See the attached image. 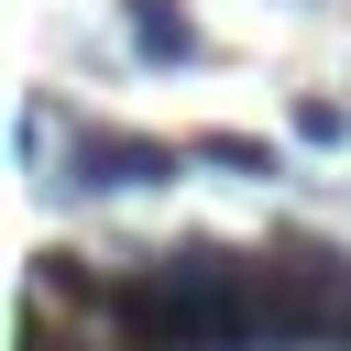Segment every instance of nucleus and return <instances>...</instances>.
<instances>
[{
  "instance_id": "obj_1",
  "label": "nucleus",
  "mask_w": 351,
  "mask_h": 351,
  "mask_svg": "<svg viewBox=\"0 0 351 351\" xmlns=\"http://www.w3.org/2000/svg\"><path fill=\"white\" fill-rule=\"evenodd\" d=\"M197 154L186 143H165V132H110V121H88L77 132V154H66V186H99V197H121V186H165V176H186Z\"/></svg>"
},
{
  "instance_id": "obj_2",
  "label": "nucleus",
  "mask_w": 351,
  "mask_h": 351,
  "mask_svg": "<svg viewBox=\"0 0 351 351\" xmlns=\"http://www.w3.org/2000/svg\"><path fill=\"white\" fill-rule=\"evenodd\" d=\"M121 33H132L143 66H197V22H186V0H121Z\"/></svg>"
},
{
  "instance_id": "obj_3",
  "label": "nucleus",
  "mask_w": 351,
  "mask_h": 351,
  "mask_svg": "<svg viewBox=\"0 0 351 351\" xmlns=\"http://www.w3.org/2000/svg\"><path fill=\"white\" fill-rule=\"evenodd\" d=\"M186 154H197V165H219V176H241V186H263V176H285V154H274L263 132H197Z\"/></svg>"
},
{
  "instance_id": "obj_4",
  "label": "nucleus",
  "mask_w": 351,
  "mask_h": 351,
  "mask_svg": "<svg viewBox=\"0 0 351 351\" xmlns=\"http://www.w3.org/2000/svg\"><path fill=\"white\" fill-rule=\"evenodd\" d=\"M296 143H318V154L351 143V110H340V99H296Z\"/></svg>"
}]
</instances>
